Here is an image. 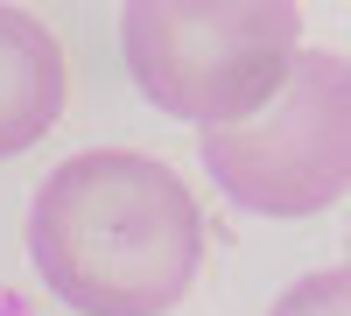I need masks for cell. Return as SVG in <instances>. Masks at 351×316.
I'll list each match as a JSON object with an SVG mask.
<instances>
[{"label": "cell", "mask_w": 351, "mask_h": 316, "mask_svg": "<svg viewBox=\"0 0 351 316\" xmlns=\"http://www.w3.org/2000/svg\"><path fill=\"white\" fill-rule=\"evenodd\" d=\"M28 260L77 316H169L204 274V211L148 148H84L28 204Z\"/></svg>", "instance_id": "6da1fadb"}, {"label": "cell", "mask_w": 351, "mask_h": 316, "mask_svg": "<svg viewBox=\"0 0 351 316\" xmlns=\"http://www.w3.org/2000/svg\"><path fill=\"white\" fill-rule=\"evenodd\" d=\"M295 49V0H120V56L134 92L190 127H225L267 106Z\"/></svg>", "instance_id": "7a4b0ae2"}, {"label": "cell", "mask_w": 351, "mask_h": 316, "mask_svg": "<svg viewBox=\"0 0 351 316\" xmlns=\"http://www.w3.org/2000/svg\"><path fill=\"white\" fill-rule=\"evenodd\" d=\"M197 162L253 218L330 211L351 190V64L337 49H295L267 106L197 127Z\"/></svg>", "instance_id": "3957f363"}, {"label": "cell", "mask_w": 351, "mask_h": 316, "mask_svg": "<svg viewBox=\"0 0 351 316\" xmlns=\"http://www.w3.org/2000/svg\"><path fill=\"white\" fill-rule=\"evenodd\" d=\"M64 106H71L64 42L49 36V21H36L28 8L0 0V162L36 148L64 120Z\"/></svg>", "instance_id": "277c9868"}, {"label": "cell", "mask_w": 351, "mask_h": 316, "mask_svg": "<svg viewBox=\"0 0 351 316\" xmlns=\"http://www.w3.org/2000/svg\"><path fill=\"white\" fill-rule=\"evenodd\" d=\"M267 316H351V260L316 267V274H302V281H288V289L274 295Z\"/></svg>", "instance_id": "5b68a950"}]
</instances>
